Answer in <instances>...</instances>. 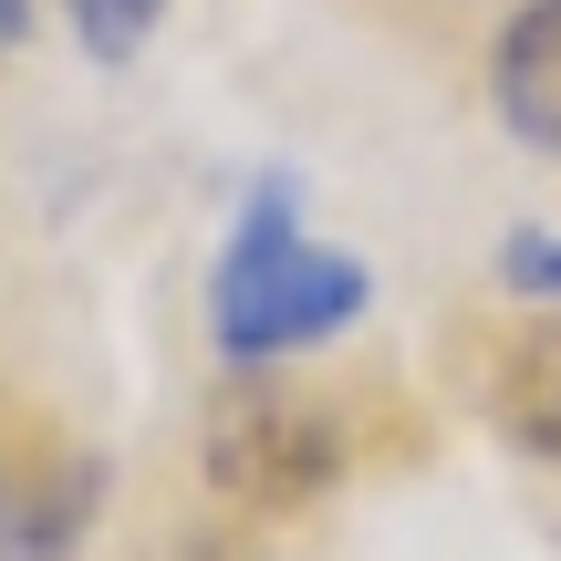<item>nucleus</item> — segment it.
Returning <instances> with one entry per match:
<instances>
[{
  "label": "nucleus",
  "instance_id": "1",
  "mask_svg": "<svg viewBox=\"0 0 561 561\" xmlns=\"http://www.w3.org/2000/svg\"><path fill=\"white\" fill-rule=\"evenodd\" d=\"M364 301H375L364 261L322 250L312 229L291 219V187H261V208L240 219L219 280H208V322H219V354H229V364L312 354V343H333Z\"/></svg>",
  "mask_w": 561,
  "mask_h": 561
},
{
  "label": "nucleus",
  "instance_id": "2",
  "mask_svg": "<svg viewBox=\"0 0 561 561\" xmlns=\"http://www.w3.org/2000/svg\"><path fill=\"white\" fill-rule=\"evenodd\" d=\"M343 458L333 416L301 396H280V385H240V396H219V416H208V468H219L229 500H301V489H322Z\"/></svg>",
  "mask_w": 561,
  "mask_h": 561
},
{
  "label": "nucleus",
  "instance_id": "3",
  "mask_svg": "<svg viewBox=\"0 0 561 561\" xmlns=\"http://www.w3.org/2000/svg\"><path fill=\"white\" fill-rule=\"evenodd\" d=\"M489 94H500L510 136L561 157V0H520L500 32V53H489Z\"/></svg>",
  "mask_w": 561,
  "mask_h": 561
},
{
  "label": "nucleus",
  "instance_id": "4",
  "mask_svg": "<svg viewBox=\"0 0 561 561\" xmlns=\"http://www.w3.org/2000/svg\"><path fill=\"white\" fill-rule=\"evenodd\" d=\"M500 426L530 458H561V333H530L500 354Z\"/></svg>",
  "mask_w": 561,
  "mask_h": 561
},
{
  "label": "nucleus",
  "instance_id": "5",
  "mask_svg": "<svg viewBox=\"0 0 561 561\" xmlns=\"http://www.w3.org/2000/svg\"><path fill=\"white\" fill-rule=\"evenodd\" d=\"M73 11V32H83V53H104V62H125L146 32L167 21V0H62Z\"/></svg>",
  "mask_w": 561,
  "mask_h": 561
},
{
  "label": "nucleus",
  "instance_id": "6",
  "mask_svg": "<svg viewBox=\"0 0 561 561\" xmlns=\"http://www.w3.org/2000/svg\"><path fill=\"white\" fill-rule=\"evenodd\" d=\"M500 280L561 301V240H551V229H510V240H500Z\"/></svg>",
  "mask_w": 561,
  "mask_h": 561
},
{
  "label": "nucleus",
  "instance_id": "7",
  "mask_svg": "<svg viewBox=\"0 0 561 561\" xmlns=\"http://www.w3.org/2000/svg\"><path fill=\"white\" fill-rule=\"evenodd\" d=\"M32 32V0H0V42H21Z\"/></svg>",
  "mask_w": 561,
  "mask_h": 561
}]
</instances>
